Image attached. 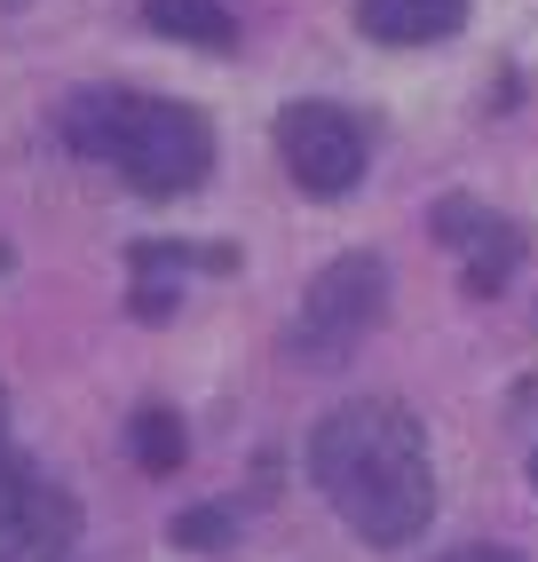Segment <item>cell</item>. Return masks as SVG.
I'll return each mask as SVG.
<instances>
[{"mask_svg":"<svg viewBox=\"0 0 538 562\" xmlns=\"http://www.w3.org/2000/svg\"><path fill=\"white\" fill-rule=\"evenodd\" d=\"M310 475L365 547H412L436 522V452L419 412L396 396H349L325 412L310 436Z\"/></svg>","mask_w":538,"mask_h":562,"instance_id":"obj_1","label":"cell"},{"mask_svg":"<svg viewBox=\"0 0 538 562\" xmlns=\"http://www.w3.org/2000/svg\"><path fill=\"white\" fill-rule=\"evenodd\" d=\"M64 143L80 159H103L143 199H182L214 167V127L199 111L135 88H80L64 103Z\"/></svg>","mask_w":538,"mask_h":562,"instance_id":"obj_2","label":"cell"},{"mask_svg":"<svg viewBox=\"0 0 538 562\" xmlns=\"http://www.w3.org/2000/svg\"><path fill=\"white\" fill-rule=\"evenodd\" d=\"M380 310H389V261L365 254V246L357 254H333L325 270L301 285V310L285 325V357L310 364V372L349 364L365 349V333L380 325Z\"/></svg>","mask_w":538,"mask_h":562,"instance_id":"obj_3","label":"cell"},{"mask_svg":"<svg viewBox=\"0 0 538 562\" xmlns=\"http://www.w3.org/2000/svg\"><path fill=\"white\" fill-rule=\"evenodd\" d=\"M278 159L310 199H349L365 182V127L340 103H285L278 111Z\"/></svg>","mask_w":538,"mask_h":562,"instance_id":"obj_4","label":"cell"},{"mask_svg":"<svg viewBox=\"0 0 538 562\" xmlns=\"http://www.w3.org/2000/svg\"><path fill=\"white\" fill-rule=\"evenodd\" d=\"M436 238L459 246V278H468L475 302L507 293V278L523 270V231H515L507 214L475 206V199H436Z\"/></svg>","mask_w":538,"mask_h":562,"instance_id":"obj_5","label":"cell"},{"mask_svg":"<svg viewBox=\"0 0 538 562\" xmlns=\"http://www.w3.org/2000/svg\"><path fill=\"white\" fill-rule=\"evenodd\" d=\"M475 0H357V24L380 48H436L451 32H468Z\"/></svg>","mask_w":538,"mask_h":562,"instance_id":"obj_6","label":"cell"},{"mask_svg":"<svg viewBox=\"0 0 538 562\" xmlns=\"http://www.w3.org/2000/svg\"><path fill=\"white\" fill-rule=\"evenodd\" d=\"M229 246H175V238H135L127 246V270L143 278L135 285V317H167L175 310V278L182 270H229Z\"/></svg>","mask_w":538,"mask_h":562,"instance_id":"obj_7","label":"cell"},{"mask_svg":"<svg viewBox=\"0 0 538 562\" xmlns=\"http://www.w3.org/2000/svg\"><path fill=\"white\" fill-rule=\"evenodd\" d=\"M143 24L159 32V41L206 48V56L238 48V16H229V0H143Z\"/></svg>","mask_w":538,"mask_h":562,"instance_id":"obj_8","label":"cell"},{"mask_svg":"<svg viewBox=\"0 0 538 562\" xmlns=\"http://www.w3.org/2000/svg\"><path fill=\"white\" fill-rule=\"evenodd\" d=\"M127 452H135V468H143V475H175V468L190 460V428H182V412L143 404L135 420H127Z\"/></svg>","mask_w":538,"mask_h":562,"instance_id":"obj_9","label":"cell"},{"mask_svg":"<svg viewBox=\"0 0 538 562\" xmlns=\"http://www.w3.org/2000/svg\"><path fill=\"white\" fill-rule=\"evenodd\" d=\"M229 539H238V515H229L222 499H214V507H182V515H175V547H182V554H222Z\"/></svg>","mask_w":538,"mask_h":562,"instance_id":"obj_10","label":"cell"},{"mask_svg":"<svg viewBox=\"0 0 538 562\" xmlns=\"http://www.w3.org/2000/svg\"><path fill=\"white\" fill-rule=\"evenodd\" d=\"M451 562H523V554H507V547H468V554H451Z\"/></svg>","mask_w":538,"mask_h":562,"instance_id":"obj_11","label":"cell"},{"mask_svg":"<svg viewBox=\"0 0 538 562\" xmlns=\"http://www.w3.org/2000/svg\"><path fill=\"white\" fill-rule=\"evenodd\" d=\"M523 404H538V389H523ZM530 492H538V436H530Z\"/></svg>","mask_w":538,"mask_h":562,"instance_id":"obj_12","label":"cell"},{"mask_svg":"<svg viewBox=\"0 0 538 562\" xmlns=\"http://www.w3.org/2000/svg\"><path fill=\"white\" fill-rule=\"evenodd\" d=\"M0 452H9V396H0Z\"/></svg>","mask_w":538,"mask_h":562,"instance_id":"obj_13","label":"cell"}]
</instances>
